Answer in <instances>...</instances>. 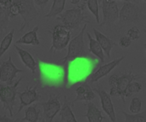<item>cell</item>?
I'll list each match as a JSON object with an SVG mask.
<instances>
[{"label": "cell", "mask_w": 146, "mask_h": 122, "mask_svg": "<svg viewBox=\"0 0 146 122\" xmlns=\"http://www.w3.org/2000/svg\"><path fill=\"white\" fill-rule=\"evenodd\" d=\"M9 7V12L11 18L17 16H21L23 23L19 31H23L29 25V23L38 17L39 13L35 6L34 0H12V3Z\"/></svg>", "instance_id": "obj_1"}, {"label": "cell", "mask_w": 146, "mask_h": 122, "mask_svg": "<svg viewBox=\"0 0 146 122\" xmlns=\"http://www.w3.org/2000/svg\"><path fill=\"white\" fill-rule=\"evenodd\" d=\"M86 6V2H84L82 5L67 10L64 13H61L59 17H57L63 25H64L67 29H79L81 24L84 23H88L87 16L85 14L84 9Z\"/></svg>", "instance_id": "obj_2"}, {"label": "cell", "mask_w": 146, "mask_h": 122, "mask_svg": "<svg viewBox=\"0 0 146 122\" xmlns=\"http://www.w3.org/2000/svg\"><path fill=\"white\" fill-rule=\"evenodd\" d=\"M86 29H87V23L84 25L79 34L70 41L69 46H68L67 54L64 58L60 60L61 62H63V64H65L66 62H70V61H73L79 58L88 56V53L86 51L87 49L85 47L84 40V32Z\"/></svg>", "instance_id": "obj_3"}, {"label": "cell", "mask_w": 146, "mask_h": 122, "mask_svg": "<svg viewBox=\"0 0 146 122\" xmlns=\"http://www.w3.org/2000/svg\"><path fill=\"white\" fill-rule=\"evenodd\" d=\"M22 78H20L14 84H0V103L3 104V108L7 110L10 113L11 117L12 118L13 108L16 102V96L17 95V87L19 86Z\"/></svg>", "instance_id": "obj_4"}, {"label": "cell", "mask_w": 146, "mask_h": 122, "mask_svg": "<svg viewBox=\"0 0 146 122\" xmlns=\"http://www.w3.org/2000/svg\"><path fill=\"white\" fill-rule=\"evenodd\" d=\"M52 34V46L50 52H56L64 49L70 43L71 32L64 25H57L53 28L52 31H49Z\"/></svg>", "instance_id": "obj_5"}, {"label": "cell", "mask_w": 146, "mask_h": 122, "mask_svg": "<svg viewBox=\"0 0 146 122\" xmlns=\"http://www.w3.org/2000/svg\"><path fill=\"white\" fill-rule=\"evenodd\" d=\"M141 10L137 5L133 2H125L122 8L119 10V24L122 28L131 23H137L140 18Z\"/></svg>", "instance_id": "obj_6"}, {"label": "cell", "mask_w": 146, "mask_h": 122, "mask_svg": "<svg viewBox=\"0 0 146 122\" xmlns=\"http://www.w3.org/2000/svg\"><path fill=\"white\" fill-rule=\"evenodd\" d=\"M101 8L103 16L101 26H111L119 20V10L115 0H102Z\"/></svg>", "instance_id": "obj_7"}, {"label": "cell", "mask_w": 146, "mask_h": 122, "mask_svg": "<svg viewBox=\"0 0 146 122\" xmlns=\"http://www.w3.org/2000/svg\"><path fill=\"white\" fill-rule=\"evenodd\" d=\"M140 77L137 75L133 74L132 72H127L122 74L118 78V83L116 86L113 89H110V95L113 97H120L123 102L125 103V98L127 97V88L129 84L133 81Z\"/></svg>", "instance_id": "obj_8"}, {"label": "cell", "mask_w": 146, "mask_h": 122, "mask_svg": "<svg viewBox=\"0 0 146 122\" xmlns=\"http://www.w3.org/2000/svg\"><path fill=\"white\" fill-rule=\"evenodd\" d=\"M23 72L24 70L18 69L14 65L12 57L9 56L8 59L0 65V81L8 84H13V79L17 77V73Z\"/></svg>", "instance_id": "obj_9"}, {"label": "cell", "mask_w": 146, "mask_h": 122, "mask_svg": "<svg viewBox=\"0 0 146 122\" xmlns=\"http://www.w3.org/2000/svg\"><path fill=\"white\" fill-rule=\"evenodd\" d=\"M37 88H38V84H36L35 87L27 86L26 90L23 92L17 91V95L19 96L20 99V106L18 108V113H20L24 107L29 106L35 101H39L41 98V95L38 92Z\"/></svg>", "instance_id": "obj_10"}, {"label": "cell", "mask_w": 146, "mask_h": 122, "mask_svg": "<svg viewBox=\"0 0 146 122\" xmlns=\"http://www.w3.org/2000/svg\"><path fill=\"white\" fill-rule=\"evenodd\" d=\"M41 105L43 107V115L49 121L52 120V119L58 112H60L61 109V104L58 96L52 93L50 94L48 100Z\"/></svg>", "instance_id": "obj_11"}, {"label": "cell", "mask_w": 146, "mask_h": 122, "mask_svg": "<svg viewBox=\"0 0 146 122\" xmlns=\"http://www.w3.org/2000/svg\"><path fill=\"white\" fill-rule=\"evenodd\" d=\"M125 58L124 56L120 57V58H118L113 61H111V62L108 63V64H105L103 66H101L99 67V69L95 72L94 73H92L87 79L86 82L88 83H90V84H93V83H96L98 82L102 78L107 76L109 72H111V71H113L116 66H118L120 63L121 61Z\"/></svg>", "instance_id": "obj_12"}, {"label": "cell", "mask_w": 146, "mask_h": 122, "mask_svg": "<svg viewBox=\"0 0 146 122\" xmlns=\"http://www.w3.org/2000/svg\"><path fill=\"white\" fill-rule=\"evenodd\" d=\"M94 90L98 94L100 99H101V103H102V107L103 111L108 115L111 120L116 121V116H115V111H114V107L111 99L110 94L106 92L104 90L101 89L100 87H96L94 89Z\"/></svg>", "instance_id": "obj_13"}, {"label": "cell", "mask_w": 146, "mask_h": 122, "mask_svg": "<svg viewBox=\"0 0 146 122\" xmlns=\"http://www.w3.org/2000/svg\"><path fill=\"white\" fill-rule=\"evenodd\" d=\"M76 94L77 96L74 99V101L71 102V106H74V103L78 101H90L96 98L95 90H92V88L90 87L88 82H85L83 84H81L79 87H78L76 90Z\"/></svg>", "instance_id": "obj_14"}, {"label": "cell", "mask_w": 146, "mask_h": 122, "mask_svg": "<svg viewBox=\"0 0 146 122\" xmlns=\"http://www.w3.org/2000/svg\"><path fill=\"white\" fill-rule=\"evenodd\" d=\"M94 34L96 36V40L100 43V45L102 46L105 54L107 55L108 58L110 57V53L112 49L117 45L113 40H112L110 38H108V36H106L105 34H102L100 31H98L97 29H94Z\"/></svg>", "instance_id": "obj_15"}, {"label": "cell", "mask_w": 146, "mask_h": 122, "mask_svg": "<svg viewBox=\"0 0 146 122\" xmlns=\"http://www.w3.org/2000/svg\"><path fill=\"white\" fill-rule=\"evenodd\" d=\"M14 46H15L16 50L17 51L18 54L23 61V63L32 72L33 74H35L36 72V69H37V63H36L35 59L34 58V57L28 51L19 47L17 45H15Z\"/></svg>", "instance_id": "obj_16"}, {"label": "cell", "mask_w": 146, "mask_h": 122, "mask_svg": "<svg viewBox=\"0 0 146 122\" xmlns=\"http://www.w3.org/2000/svg\"><path fill=\"white\" fill-rule=\"evenodd\" d=\"M88 107L87 113L84 115L85 117H87L88 121L89 122H102L104 121V117L102 115V111L91 101H88L85 104Z\"/></svg>", "instance_id": "obj_17"}, {"label": "cell", "mask_w": 146, "mask_h": 122, "mask_svg": "<svg viewBox=\"0 0 146 122\" xmlns=\"http://www.w3.org/2000/svg\"><path fill=\"white\" fill-rule=\"evenodd\" d=\"M39 30V26H35L32 30L23 34L20 39L17 40V44H24V45H32V46H39L40 40L37 35V32Z\"/></svg>", "instance_id": "obj_18"}, {"label": "cell", "mask_w": 146, "mask_h": 122, "mask_svg": "<svg viewBox=\"0 0 146 122\" xmlns=\"http://www.w3.org/2000/svg\"><path fill=\"white\" fill-rule=\"evenodd\" d=\"M60 120L67 122H76L77 119L72 112L71 103L68 101L66 95L64 98V104L60 109Z\"/></svg>", "instance_id": "obj_19"}, {"label": "cell", "mask_w": 146, "mask_h": 122, "mask_svg": "<svg viewBox=\"0 0 146 122\" xmlns=\"http://www.w3.org/2000/svg\"><path fill=\"white\" fill-rule=\"evenodd\" d=\"M87 36L88 39L90 40V52H92L96 57H97L101 63H104L105 58H104V51L102 47V46L100 45V43L96 40V39H93L92 36L90 35V34L89 32H87Z\"/></svg>", "instance_id": "obj_20"}, {"label": "cell", "mask_w": 146, "mask_h": 122, "mask_svg": "<svg viewBox=\"0 0 146 122\" xmlns=\"http://www.w3.org/2000/svg\"><path fill=\"white\" fill-rule=\"evenodd\" d=\"M57 66H52V65H47L45 63H40V75L43 78H45L47 81H52V80H57L55 78V75L58 76V72L56 70Z\"/></svg>", "instance_id": "obj_21"}, {"label": "cell", "mask_w": 146, "mask_h": 122, "mask_svg": "<svg viewBox=\"0 0 146 122\" xmlns=\"http://www.w3.org/2000/svg\"><path fill=\"white\" fill-rule=\"evenodd\" d=\"M65 2H66V0H53L52 5L50 9L49 12L45 15V17H46V18L56 17L57 16L60 15L64 9Z\"/></svg>", "instance_id": "obj_22"}, {"label": "cell", "mask_w": 146, "mask_h": 122, "mask_svg": "<svg viewBox=\"0 0 146 122\" xmlns=\"http://www.w3.org/2000/svg\"><path fill=\"white\" fill-rule=\"evenodd\" d=\"M38 104H34L29 106L25 111V116L22 119V121L28 122H35L40 119V110L37 109Z\"/></svg>", "instance_id": "obj_23"}, {"label": "cell", "mask_w": 146, "mask_h": 122, "mask_svg": "<svg viewBox=\"0 0 146 122\" xmlns=\"http://www.w3.org/2000/svg\"><path fill=\"white\" fill-rule=\"evenodd\" d=\"M10 17L9 7L0 5V33L5 31L8 29Z\"/></svg>", "instance_id": "obj_24"}, {"label": "cell", "mask_w": 146, "mask_h": 122, "mask_svg": "<svg viewBox=\"0 0 146 122\" xmlns=\"http://www.w3.org/2000/svg\"><path fill=\"white\" fill-rule=\"evenodd\" d=\"M14 34H15V29H12L11 31L9 34H7L6 36H5V38L2 40L1 43H0V58L6 52V51L9 49L10 46L11 45Z\"/></svg>", "instance_id": "obj_25"}, {"label": "cell", "mask_w": 146, "mask_h": 122, "mask_svg": "<svg viewBox=\"0 0 146 122\" xmlns=\"http://www.w3.org/2000/svg\"><path fill=\"white\" fill-rule=\"evenodd\" d=\"M122 113L125 116V119L126 121H131V122H146V110L137 113L135 114H129L125 111H123Z\"/></svg>", "instance_id": "obj_26"}, {"label": "cell", "mask_w": 146, "mask_h": 122, "mask_svg": "<svg viewBox=\"0 0 146 122\" xmlns=\"http://www.w3.org/2000/svg\"><path fill=\"white\" fill-rule=\"evenodd\" d=\"M86 5L89 11L96 17V23L100 24V16H99V4L97 0H88L86 1Z\"/></svg>", "instance_id": "obj_27"}, {"label": "cell", "mask_w": 146, "mask_h": 122, "mask_svg": "<svg viewBox=\"0 0 146 122\" xmlns=\"http://www.w3.org/2000/svg\"><path fill=\"white\" fill-rule=\"evenodd\" d=\"M143 86L140 83L136 82L135 80H133L128 86L127 88V97L131 96V95H133L134 93H138L142 90Z\"/></svg>", "instance_id": "obj_28"}, {"label": "cell", "mask_w": 146, "mask_h": 122, "mask_svg": "<svg viewBox=\"0 0 146 122\" xmlns=\"http://www.w3.org/2000/svg\"><path fill=\"white\" fill-rule=\"evenodd\" d=\"M141 108H142V101L140 100V98L136 97V96L133 97L131 99V101L129 107L130 111L133 113H137L141 111Z\"/></svg>", "instance_id": "obj_29"}, {"label": "cell", "mask_w": 146, "mask_h": 122, "mask_svg": "<svg viewBox=\"0 0 146 122\" xmlns=\"http://www.w3.org/2000/svg\"><path fill=\"white\" fill-rule=\"evenodd\" d=\"M127 36H129L131 40H137L141 37V31L137 27L134 26L127 31Z\"/></svg>", "instance_id": "obj_30"}, {"label": "cell", "mask_w": 146, "mask_h": 122, "mask_svg": "<svg viewBox=\"0 0 146 122\" xmlns=\"http://www.w3.org/2000/svg\"><path fill=\"white\" fill-rule=\"evenodd\" d=\"M131 44V40L129 36H123L119 40V45L123 48H126L130 46Z\"/></svg>", "instance_id": "obj_31"}, {"label": "cell", "mask_w": 146, "mask_h": 122, "mask_svg": "<svg viewBox=\"0 0 146 122\" xmlns=\"http://www.w3.org/2000/svg\"><path fill=\"white\" fill-rule=\"evenodd\" d=\"M35 4L39 6L41 10H44V8L46 6L47 3L49 2V0H34Z\"/></svg>", "instance_id": "obj_32"}, {"label": "cell", "mask_w": 146, "mask_h": 122, "mask_svg": "<svg viewBox=\"0 0 146 122\" xmlns=\"http://www.w3.org/2000/svg\"><path fill=\"white\" fill-rule=\"evenodd\" d=\"M12 3V0H0V5H5V6H9Z\"/></svg>", "instance_id": "obj_33"}, {"label": "cell", "mask_w": 146, "mask_h": 122, "mask_svg": "<svg viewBox=\"0 0 146 122\" xmlns=\"http://www.w3.org/2000/svg\"><path fill=\"white\" fill-rule=\"evenodd\" d=\"M11 119L10 118H8L5 115H1L0 114V121H11Z\"/></svg>", "instance_id": "obj_34"}, {"label": "cell", "mask_w": 146, "mask_h": 122, "mask_svg": "<svg viewBox=\"0 0 146 122\" xmlns=\"http://www.w3.org/2000/svg\"><path fill=\"white\" fill-rule=\"evenodd\" d=\"M70 4H72V5H79V3L81 2V0H70Z\"/></svg>", "instance_id": "obj_35"}, {"label": "cell", "mask_w": 146, "mask_h": 122, "mask_svg": "<svg viewBox=\"0 0 146 122\" xmlns=\"http://www.w3.org/2000/svg\"><path fill=\"white\" fill-rule=\"evenodd\" d=\"M115 1H117V0H115ZM119 1H125V2H131V0H119Z\"/></svg>", "instance_id": "obj_36"}, {"label": "cell", "mask_w": 146, "mask_h": 122, "mask_svg": "<svg viewBox=\"0 0 146 122\" xmlns=\"http://www.w3.org/2000/svg\"><path fill=\"white\" fill-rule=\"evenodd\" d=\"M86 1H88V0H84V2H86Z\"/></svg>", "instance_id": "obj_37"}, {"label": "cell", "mask_w": 146, "mask_h": 122, "mask_svg": "<svg viewBox=\"0 0 146 122\" xmlns=\"http://www.w3.org/2000/svg\"><path fill=\"white\" fill-rule=\"evenodd\" d=\"M143 1H144V2H145V3H146V0H143Z\"/></svg>", "instance_id": "obj_38"}, {"label": "cell", "mask_w": 146, "mask_h": 122, "mask_svg": "<svg viewBox=\"0 0 146 122\" xmlns=\"http://www.w3.org/2000/svg\"><path fill=\"white\" fill-rule=\"evenodd\" d=\"M145 74H146V69H145Z\"/></svg>", "instance_id": "obj_39"}, {"label": "cell", "mask_w": 146, "mask_h": 122, "mask_svg": "<svg viewBox=\"0 0 146 122\" xmlns=\"http://www.w3.org/2000/svg\"><path fill=\"white\" fill-rule=\"evenodd\" d=\"M145 50H146V46H145Z\"/></svg>", "instance_id": "obj_40"}, {"label": "cell", "mask_w": 146, "mask_h": 122, "mask_svg": "<svg viewBox=\"0 0 146 122\" xmlns=\"http://www.w3.org/2000/svg\"><path fill=\"white\" fill-rule=\"evenodd\" d=\"M145 46H146V43H145Z\"/></svg>", "instance_id": "obj_41"}]
</instances>
